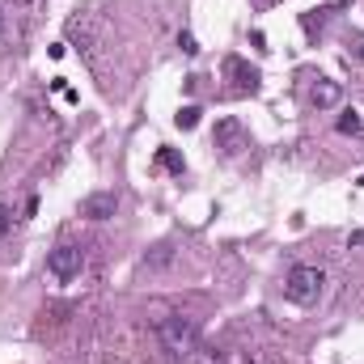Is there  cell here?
I'll list each match as a JSON object with an SVG mask.
<instances>
[{"instance_id": "obj_7", "label": "cell", "mask_w": 364, "mask_h": 364, "mask_svg": "<svg viewBox=\"0 0 364 364\" xmlns=\"http://www.w3.org/2000/svg\"><path fill=\"white\" fill-rule=\"evenodd\" d=\"M114 208H119V199H114L110 191H97V195H90V199L81 203V216H90V220H110Z\"/></svg>"}, {"instance_id": "obj_3", "label": "cell", "mask_w": 364, "mask_h": 364, "mask_svg": "<svg viewBox=\"0 0 364 364\" xmlns=\"http://www.w3.org/2000/svg\"><path fill=\"white\" fill-rule=\"evenodd\" d=\"M81 267H85V250H81V246H73V242H64V246H55V250L47 255V272L55 275L60 284L77 279Z\"/></svg>"}, {"instance_id": "obj_6", "label": "cell", "mask_w": 364, "mask_h": 364, "mask_svg": "<svg viewBox=\"0 0 364 364\" xmlns=\"http://www.w3.org/2000/svg\"><path fill=\"white\" fill-rule=\"evenodd\" d=\"M309 97H314V106H318V110H331V106H339V102H343V85H339V81H331V77H318V81H314V90H309Z\"/></svg>"}, {"instance_id": "obj_14", "label": "cell", "mask_w": 364, "mask_h": 364, "mask_svg": "<svg viewBox=\"0 0 364 364\" xmlns=\"http://www.w3.org/2000/svg\"><path fill=\"white\" fill-rule=\"evenodd\" d=\"M348 246H364V229H360V233H352V237H348Z\"/></svg>"}, {"instance_id": "obj_9", "label": "cell", "mask_w": 364, "mask_h": 364, "mask_svg": "<svg viewBox=\"0 0 364 364\" xmlns=\"http://www.w3.org/2000/svg\"><path fill=\"white\" fill-rule=\"evenodd\" d=\"M339 132H343V136H360L364 132L360 114H356V110H343V114H339Z\"/></svg>"}, {"instance_id": "obj_5", "label": "cell", "mask_w": 364, "mask_h": 364, "mask_svg": "<svg viewBox=\"0 0 364 364\" xmlns=\"http://www.w3.org/2000/svg\"><path fill=\"white\" fill-rule=\"evenodd\" d=\"M225 77L233 81L237 93H259V85H263V73L255 64H246L242 55H225Z\"/></svg>"}, {"instance_id": "obj_1", "label": "cell", "mask_w": 364, "mask_h": 364, "mask_svg": "<svg viewBox=\"0 0 364 364\" xmlns=\"http://www.w3.org/2000/svg\"><path fill=\"white\" fill-rule=\"evenodd\" d=\"M157 339H161V348H166L170 356L186 360V356L199 348V326H195L191 318H182V314H170V318L157 322Z\"/></svg>"}, {"instance_id": "obj_15", "label": "cell", "mask_w": 364, "mask_h": 364, "mask_svg": "<svg viewBox=\"0 0 364 364\" xmlns=\"http://www.w3.org/2000/svg\"><path fill=\"white\" fill-rule=\"evenodd\" d=\"M259 4H279V0H259Z\"/></svg>"}, {"instance_id": "obj_10", "label": "cell", "mask_w": 364, "mask_h": 364, "mask_svg": "<svg viewBox=\"0 0 364 364\" xmlns=\"http://www.w3.org/2000/svg\"><path fill=\"white\" fill-rule=\"evenodd\" d=\"M199 114H203L199 106H182V110H178V119H174V123H178L182 132H191V127H199Z\"/></svg>"}, {"instance_id": "obj_13", "label": "cell", "mask_w": 364, "mask_h": 364, "mask_svg": "<svg viewBox=\"0 0 364 364\" xmlns=\"http://www.w3.org/2000/svg\"><path fill=\"white\" fill-rule=\"evenodd\" d=\"M178 47H182V55H195V51H199V47H195V38H191L186 30L178 34Z\"/></svg>"}, {"instance_id": "obj_12", "label": "cell", "mask_w": 364, "mask_h": 364, "mask_svg": "<svg viewBox=\"0 0 364 364\" xmlns=\"http://www.w3.org/2000/svg\"><path fill=\"white\" fill-rule=\"evenodd\" d=\"M9 229H13V208H4V203H0V237H4Z\"/></svg>"}, {"instance_id": "obj_8", "label": "cell", "mask_w": 364, "mask_h": 364, "mask_svg": "<svg viewBox=\"0 0 364 364\" xmlns=\"http://www.w3.org/2000/svg\"><path fill=\"white\" fill-rule=\"evenodd\" d=\"M170 263H174V246H170V242H161V246L144 259V267H170Z\"/></svg>"}, {"instance_id": "obj_16", "label": "cell", "mask_w": 364, "mask_h": 364, "mask_svg": "<svg viewBox=\"0 0 364 364\" xmlns=\"http://www.w3.org/2000/svg\"><path fill=\"white\" fill-rule=\"evenodd\" d=\"M0 26H4V13H0Z\"/></svg>"}, {"instance_id": "obj_11", "label": "cell", "mask_w": 364, "mask_h": 364, "mask_svg": "<svg viewBox=\"0 0 364 364\" xmlns=\"http://www.w3.org/2000/svg\"><path fill=\"white\" fill-rule=\"evenodd\" d=\"M157 161H161V166H166L170 174H182V170H186V161H182L174 149H161V153H157Z\"/></svg>"}, {"instance_id": "obj_4", "label": "cell", "mask_w": 364, "mask_h": 364, "mask_svg": "<svg viewBox=\"0 0 364 364\" xmlns=\"http://www.w3.org/2000/svg\"><path fill=\"white\" fill-rule=\"evenodd\" d=\"M216 149H220L225 157H237V153L250 149V132L242 127V119H220V123H216Z\"/></svg>"}, {"instance_id": "obj_2", "label": "cell", "mask_w": 364, "mask_h": 364, "mask_svg": "<svg viewBox=\"0 0 364 364\" xmlns=\"http://www.w3.org/2000/svg\"><path fill=\"white\" fill-rule=\"evenodd\" d=\"M322 288H326V275H322V267H309V263L292 267L288 279H284V296L292 305H318L322 301Z\"/></svg>"}]
</instances>
